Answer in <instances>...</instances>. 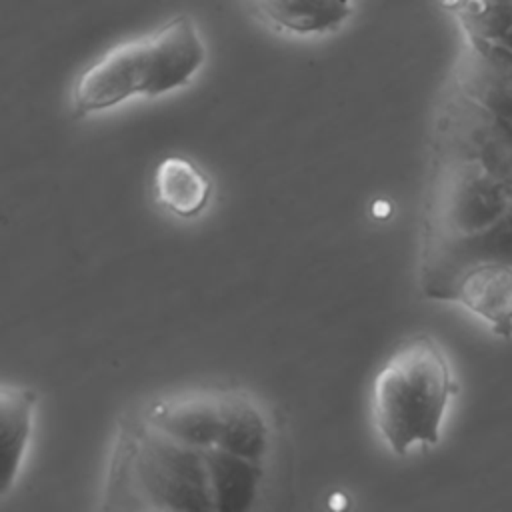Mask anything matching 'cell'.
<instances>
[{"label":"cell","mask_w":512,"mask_h":512,"mask_svg":"<svg viewBox=\"0 0 512 512\" xmlns=\"http://www.w3.org/2000/svg\"><path fill=\"white\" fill-rule=\"evenodd\" d=\"M206 60V46L190 16L178 14L148 36L110 48L72 88L78 116L102 112L132 96H162L192 80Z\"/></svg>","instance_id":"obj_3"},{"label":"cell","mask_w":512,"mask_h":512,"mask_svg":"<svg viewBox=\"0 0 512 512\" xmlns=\"http://www.w3.org/2000/svg\"><path fill=\"white\" fill-rule=\"evenodd\" d=\"M142 414L184 444L200 450L216 446L220 432V394L194 392L156 400Z\"/></svg>","instance_id":"obj_6"},{"label":"cell","mask_w":512,"mask_h":512,"mask_svg":"<svg viewBox=\"0 0 512 512\" xmlns=\"http://www.w3.org/2000/svg\"><path fill=\"white\" fill-rule=\"evenodd\" d=\"M278 28L292 34H324L340 28L352 14V0H254Z\"/></svg>","instance_id":"obj_11"},{"label":"cell","mask_w":512,"mask_h":512,"mask_svg":"<svg viewBox=\"0 0 512 512\" xmlns=\"http://www.w3.org/2000/svg\"><path fill=\"white\" fill-rule=\"evenodd\" d=\"M428 290L512 330V120L458 86L438 126Z\"/></svg>","instance_id":"obj_1"},{"label":"cell","mask_w":512,"mask_h":512,"mask_svg":"<svg viewBox=\"0 0 512 512\" xmlns=\"http://www.w3.org/2000/svg\"><path fill=\"white\" fill-rule=\"evenodd\" d=\"M466 36L482 38L512 50V0H446Z\"/></svg>","instance_id":"obj_12"},{"label":"cell","mask_w":512,"mask_h":512,"mask_svg":"<svg viewBox=\"0 0 512 512\" xmlns=\"http://www.w3.org/2000/svg\"><path fill=\"white\" fill-rule=\"evenodd\" d=\"M102 510H214L204 452L144 414L124 416L110 454Z\"/></svg>","instance_id":"obj_2"},{"label":"cell","mask_w":512,"mask_h":512,"mask_svg":"<svg viewBox=\"0 0 512 512\" xmlns=\"http://www.w3.org/2000/svg\"><path fill=\"white\" fill-rule=\"evenodd\" d=\"M456 392L440 346L424 334L398 344L374 380L372 412L386 444L406 454L416 442L436 444Z\"/></svg>","instance_id":"obj_4"},{"label":"cell","mask_w":512,"mask_h":512,"mask_svg":"<svg viewBox=\"0 0 512 512\" xmlns=\"http://www.w3.org/2000/svg\"><path fill=\"white\" fill-rule=\"evenodd\" d=\"M456 86L480 104L512 120V50L466 36L456 70Z\"/></svg>","instance_id":"obj_5"},{"label":"cell","mask_w":512,"mask_h":512,"mask_svg":"<svg viewBox=\"0 0 512 512\" xmlns=\"http://www.w3.org/2000/svg\"><path fill=\"white\" fill-rule=\"evenodd\" d=\"M154 192L160 206L180 218L198 216L210 200V178L184 156L164 158L154 172Z\"/></svg>","instance_id":"obj_9"},{"label":"cell","mask_w":512,"mask_h":512,"mask_svg":"<svg viewBox=\"0 0 512 512\" xmlns=\"http://www.w3.org/2000/svg\"><path fill=\"white\" fill-rule=\"evenodd\" d=\"M216 446L260 462L268 448V428L262 412L244 392L220 394V432Z\"/></svg>","instance_id":"obj_10"},{"label":"cell","mask_w":512,"mask_h":512,"mask_svg":"<svg viewBox=\"0 0 512 512\" xmlns=\"http://www.w3.org/2000/svg\"><path fill=\"white\" fill-rule=\"evenodd\" d=\"M202 452L206 460L214 510H248L258 494V484L262 478L260 462L224 450L220 446H208Z\"/></svg>","instance_id":"obj_8"},{"label":"cell","mask_w":512,"mask_h":512,"mask_svg":"<svg viewBox=\"0 0 512 512\" xmlns=\"http://www.w3.org/2000/svg\"><path fill=\"white\" fill-rule=\"evenodd\" d=\"M36 392L26 386L4 384L0 390V498H4L24 462L32 436Z\"/></svg>","instance_id":"obj_7"}]
</instances>
